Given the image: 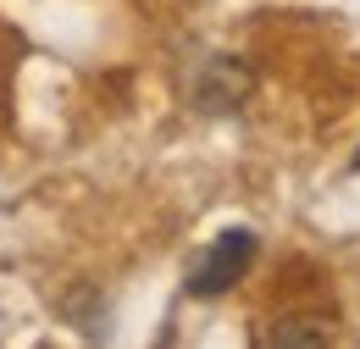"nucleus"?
I'll return each mask as SVG.
<instances>
[{
  "mask_svg": "<svg viewBox=\"0 0 360 349\" xmlns=\"http://www.w3.org/2000/svg\"><path fill=\"white\" fill-rule=\"evenodd\" d=\"M255 233L250 227H222L200 255H194V266H188V294L194 300H222L227 288L250 272V261H255Z\"/></svg>",
  "mask_w": 360,
  "mask_h": 349,
  "instance_id": "obj_1",
  "label": "nucleus"
},
{
  "mask_svg": "<svg viewBox=\"0 0 360 349\" xmlns=\"http://www.w3.org/2000/svg\"><path fill=\"white\" fill-rule=\"evenodd\" d=\"M355 172H360V150H355Z\"/></svg>",
  "mask_w": 360,
  "mask_h": 349,
  "instance_id": "obj_4",
  "label": "nucleus"
},
{
  "mask_svg": "<svg viewBox=\"0 0 360 349\" xmlns=\"http://www.w3.org/2000/svg\"><path fill=\"white\" fill-rule=\"evenodd\" d=\"M255 338L266 349H321L333 333H327V327H311V316H277V322L261 327Z\"/></svg>",
  "mask_w": 360,
  "mask_h": 349,
  "instance_id": "obj_3",
  "label": "nucleus"
},
{
  "mask_svg": "<svg viewBox=\"0 0 360 349\" xmlns=\"http://www.w3.org/2000/svg\"><path fill=\"white\" fill-rule=\"evenodd\" d=\"M194 106L200 111H211V117H227V111H238L250 94H255V72H250V61L244 56H205L200 61V72H194Z\"/></svg>",
  "mask_w": 360,
  "mask_h": 349,
  "instance_id": "obj_2",
  "label": "nucleus"
}]
</instances>
